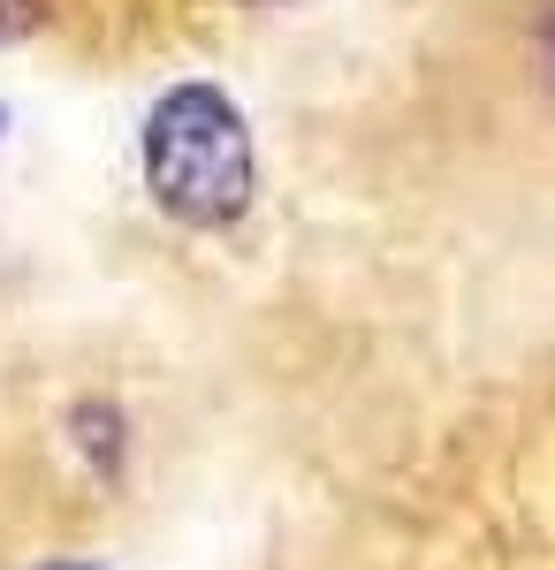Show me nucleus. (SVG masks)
<instances>
[{"instance_id":"obj_1","label":"nucleus","mask_w":555,"mask_h":570,"mask_svg":"<svg viewBox=\"0 0 555 570\" xmlns=\"http://www.w3.org/2000/svg\"><path fill=\"white\" fill-rule=\"evenodd\" d=\"M298 145L388 220L555 259V0H388Z\"/></svg>"},{"instance_id":"obj_4","label":"nucleus","mask_w":555,"mask_h":570,"mask_svg":"<svg viewBox=\"0 0 555 570\" xmlns=\"http://www.w3.org/2000/svg\"><path fill=\"white\" fill-rule=\"evenodd\" d=\"M23 570H99V563H85V556H46V563H23Z\"/></svg>"},{"instance_id":"obj_2","label":"nucleus","mask_w":555,"mask_h":570,"mask_svg":"<svg viewBox=\"0 0 555 570\" xmlns=\"http://www.w3.org/2000/svg\"><path fill=\"white\" fill-rule=\"evenodd\" d=\"M145 190L183 228H228L252 214L259 160L236 99L221 85H175L145 122Z\"/></svg>"},{"instance_id":"obj_3","label":"nucleus","mask_w":555,"mask_h":570,"mask_svg":"<svg viewBox=\"0 0 555 570\" xmlns=\"http://www.w3.org/2000/svg\"><path fill=\"white\" fill-rule=\"evenodd\" d=\"M107 16H137L129 0H0V53L8 46L69 39L77 23H107Z\"/></svg>"}]
</instances>
